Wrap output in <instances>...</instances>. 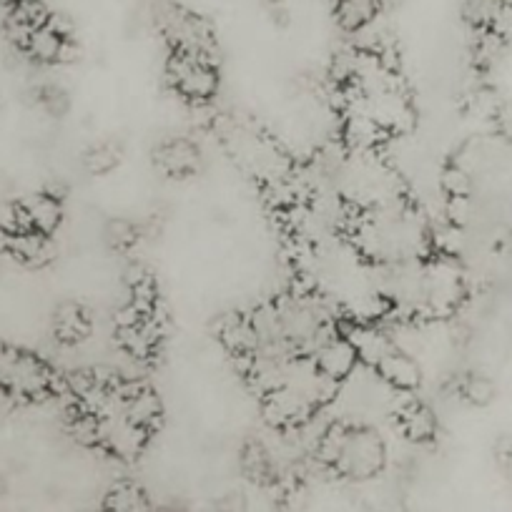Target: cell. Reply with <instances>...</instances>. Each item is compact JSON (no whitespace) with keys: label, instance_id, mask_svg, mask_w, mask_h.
I'll return each instance as SVG.
<instances>
[{"label":"cell","instance_id":"obj_22","mask_svg":"<svg viewBox=\"0 0 512 512\" xmlns=\"http://www.w3.org/2000/svg\"><path fill=\"white\" fill-rule=\"evenodd\" d=\"M241 470H244L256 485H264V482L272 480L274 462L267 447L259 445V442H249V445L244 447V452H241Z\"/></svg>","mask_w":512,"mask_h":512},{"label":"cell","instance_id":"obj_4","mask_svg":"<svg viewBox=\"0 0 512 512\" xmlns=\"http://www.w3.org/2000/svg\"><path fill=\"white\" fill-rule=\"evenodd\" d=\"M166 76H169L171 88L196 106L209 103L219 93V68H216V61H209V58L174 51V56L166 63Z\"/></svg>","mask_w":512,"mask_h":512},{"label":"cell","instance_id":"obj_32","mask_svg":"<svg viewBox=\"0 0 512 512\" xmlns=\"http://www.w3.org/2000/svg\"><path fill=\"white\" fill-rule=\"evenodd\" d=\"M11 246H13V236L8 234V231L0 229V256L11 254Z\"/></svg>","mask_w":512,"mask_h":512},{"label":"cell","instance_id":"obj_21","mask_svg":"<svg viewBox=\"0 0 512 512\" xmlns=\"http://www.w3.org/2000/svg\"><path fill=\"white\" fill-rule=\"evenodd\" d=\"M457 392H460L462 400L472 407H487L492 405L497 397L495 382H492L487 374H477V372L465 374V377L460 379V384H457Z\"/></svg>","mask_w":512,"mask_h":512},{"label":"cell","instance_id":"obj_12","mask_svg":"<svg viewBox=\"0 0 512 512\" xmlns=\"http://www.w3.org/2000/svg\"><path fill=\"white\" fill-rule=\"evenodd\" d=\"M154 161L161 174L184 179V176H194L201 169V149L194 141L176 136V139H169L161 146H156Z\"/></svg>","mask_w":512,"mask_h":512},{"label":"cell","instance_id":"obj_17","mask_svg":"<svg viewBox=\"0 0 512 512\" xmlns=\"http://www.w3.org/2000/svg\"><path fill=\"white\" fill-rule=\"evenodd\" d=\"M382 6L384 0H337L334 18H337L342 31L357 33L382 13Z\"/></svg>","mask_w":512,"mask_h":512},{"label":"cell","instance_id":"obj_1","mask_svg":"<svg viewBox=\"0 0 512 512\" xmlns=\"http://www.w3.org/2000/svg\"><path fill=\"white\" fill-rule=\"evenodd\" d=\"M0 390L16 400H46L56 392V374L38 354L0 342Z\"/></svg>","mask_w":512,"mask_h":512},{"label":"cell","instance_id":"obj_15","mask_svg":"<svg viewBox=\"0 0 512 512\" xmlns=\"http://www.w3.org/2000/svg\"><path fill=\"white\" fill-rule=\"evenodd\" d=\"M219 342L229 349L234 357L251 359L259 352V339H256L251 319L239 317V314H229L219 322Z\"/></svg>","mask_w":512,"mask_h":512},{"label":"cell","instance_id":"obj_27","mask_svg":"<svg viewBox=\"0 0 512 512\" xmlns=\"http://www.w3.org/2000/svg\"><path fill=\"white\" fill-rule=\"evenodd\" d=\"M11 18H16V21H21L23 26L36 31V28L46 26L48 18H51V11L43 6V0H21L18 6L11 8Z\"/></svg>","mask_w":512,"mask_h":512},{"label":"cell","instance_id":"obj_10","mask_svg":"<svg viewBox=\"0 0 512 512\" xmlns=\"http://www.w3.org/2000/svg\"><path fill=\"white\" fill-rule=\"evenodd\" d=\"M342 334L354 344V349H357L359 354V362H362L364 367L374 369L392 352V349H397L392 332H387V329L377 327V324L372 322H354L352 319V324H349Z\"/></svg>","mask_w":512,"mask_h":512},{"label":"cell","instance_id":"obj_16","mask_svg":"<svg viewBox=\"0 0 512 512\" xmlns=\"http://www.w3.org/2000/svg\"><path fill=\"white\" fill-rule=\"evenodd\" d=\"M21 204L23 209H26L33 231H41V234L51 236L53 231L61 226L63 221L61 196H53L48 194V191H41V194H31L28 199H23Z\"/></svg>","mask_w":512,"mask_h":512},{"label":"cell","instance_id":"obj_18","mask_svg":"<svg viewBox=\"0 0 512 512\" xmlns=\"http://www.w3.org/2000/svg\"><path fill=\"white\" fill-rule=\"evenodd\" d=\"M11 254L26 267H46L53 259V241L41 231H26V234L13 236Z\"/></svg>","mask_w":512,"mask_h":512},{"label":"cell","instance_id":"obj_20","mask_svg":"<svg viewBox=\"0 0 512 512\" xmlns=\"http://www.w3.org/2000/svg\"><path fill=\"white\" fill-rule=\"evenodd\" d=\"M63 41H66V38L58 36V33L46 23V26L36 28V31L31 33L26 53L36 63H46V66L48 63H58V53H61Z\"/></svg>","mask_w":512,"mask_h":512},{"label":"cell","instance_id":"obj_14","mask_svg":"<svg viewBox=\"0 0 512 512\" xmlns=\"http://www.w3.org/2000/svg\"><path fill=\"white\" fill-rule=\"evenodd\" d=\"M93 332V322L88 317L86 309L76 302L58 304L53 312V334L66 347H76V344L86 342Z\"/></svg>","mask_w":512,"mask_h":512},{"label":"cell","instance_id":"obj_36","mask_svg":"<svg viewBox=\"0 0 512 512\" xmlns=\"http://www.w3.org/2000/svg\"><path fill=\"white\" fill-rule=\"evenodd\" d=\"M101 512H118V510H108V507H103V510Z\"/></svg>","mask_w":512,"mask_h":512},{"label":"cell","instance_id":"obj_29","mask_svg":"<svg viewBox=\"0 0 512 512\" xmlns=\"http://www.w3.org/2000/svg\"><path fill=\"white\" fill-rule=\"evenodd\" d=\"M492 126H495V134L500 136L505 144L512 146V101H502L497 106L495 116H492Z\"/></svg>","mask_w":512,"mask_h":512},{"label":"cell","instance_id":"obj_19","mask_svg":"<svg viewBox=\"0 0 512 512\" xmlns=\"http://www.w3.org/2000/svg\"><path fill=\"white\" fill-rule=\"evenodd\" d=\"M103 507L118 512H151V500L144 492V487H139L136 482H116V485L108 490Z\"/></svg>","mask_w":512,"mask_h":512},{"label":"cell","instance_id":"obj_31","mask_svg":"<svg viewBox=\"0 0 512 512\" xmlns=\"http://www.w3.org/2000/svg\"><path fill=\"white\" fill-rule=\"evenodd\" d=\"M216 512H249V495L241 490H229L216 500Z\"/></svg>","mask_w":512,"mask_h":512},{"label":"cell","instance_id":"obj_3","mask_svg":"<svg viewBox=\"0 0 512 512\" xmlns=\"http://www.w3.org/2000/svg\"><path fill=\"white\" fill-rule=\"evenodd\" d=\"M387 457V445L372 427L349 425L334 472L344 480L367 482L382 475Z\"/></svg>","mask_w":512,"mask_h":512},{"label":"cell","instance_id":"obj_13","mask_svg":"<svg viewBox=\"0 0 512 512\" xmlns=\"http://www.w3.org/2000/svg\"><path fill=\"white\" fill-rule=\"evenodd\" d=\"M118 395H121L123 415L154 435L156 427L161 425V417H164V405H161L159 395L146 384H131L126 390H118Z\"/></svg>","mask_w":512,"mask_h":512},{"label":"cell","instance_id":"obj_2","mask_svg":"<svg viewBox=\"0 0 512 512\" xmlns=\"http://www.w3.org/2000/svg\"><path fill=\"white\" fill-rule=\"evenodd\" d=\"M467 299L465 272L455 256L435 254L425 262V314L427 317H455Z\"/></svg>","mask_w":512,"mask_h":512},{"label":"cell","instance_id":"obj_34","mask_svg":"<svg viewBox=\"0 0 512 512\" xmlns=\"http://www.w3.org/2000/svg\"><path fill=\"white\" fill-rule=\"evenodd\" d=\"M18 3H21V0H0V8H13L18 6Z\"/></svg>","mask_w":512,"mask_h":512},{"label":"cell","instance_id":"obj_8","mask_svg":"<svg viewBox=\"0 0 512 512\" xmlns=\"http://www.w3.org/2000/svg\"><path fill=\"white\" fill-rule=\"evenodd\" d=\"M314 367L337 384H344L359 369V354L354 344L342 332H332L317 349L312 352Z\"/></svg>","mask_w":512,"mask_h":512},{"label":"cell","instance_id":"obj_35","mask_svg":"<svg viewBox=\"0 0 512 512\" xmlns=\"http://www.w3.org/2000/svg\"><path fill=\"white\" fill-rule=\"evenodd\" d=\"M267 3H272V6H277V3H279V0H267Z\"/></svg>","mask_w":512,"mask_h":512},{"label":"cell","instance_id":"obj_9","mask_svg":"<svg viewBox=\"0 0 512 512\" xmlns=\"http://www.w3.org/2000/svg\"><path fill=\"white\" fill-rule=\"evenodd\" d=\"M395 422L400 435L405 440L415 442V445L432 442L437 437V430H440V420H437L435 410L425 402L412 400V397H407L395 407Z\"/></svg>","mask_w":512,"mask_h":512},{"label":"cell","instance_id":"obj_24","mask_svg":"<svg viewBox=\"0 0 512 512\" xmlns=\"http://www.w3.org/2000/svg\"><path fill=\"white\" fill-rule=\"evenodd\" d=\"M440 186L447 199H467L472 194V174H467L460 166L450 164L440 176Z\"/></svg>","mask_w":512,"mask_h":512},{"label":"cell","instance_id":"obj_30","mask_svg":"<svg viewBox=\"0 0 512 512\" xmlns=\"http://www.w3.org/2000/svg\"><path fill=\"white\" fill-rule=\"evenodd\" d=\"M490 31L495 36H500L502 41H510L512 38V0H502L500 8H497V16L492 21Z\"/></svg>","mask_w":512,"mask_h":512},{"label":"cell","instance_id":"obj_28","mask_svg":"<svg viewBox=\"0 0 512 512\" xmlns=\"http://www.w3.org/2000/svg\"><path fill=\"white\" fill-rule=\"evenodd\" d=\"M38 101H41L43 111H46L48 116H63V113L68 111V106H71V98H68V93L63 91L61 86L41 88Z\"/></svg>","mask_w":512,"mask_h":512},{"label":"cell","instance_id":"obj_25","mask_svg":"<svg viewBox=\"0 0 512 512\" xmlns=\"http://www.w3.org/2000/svg\"><path fill=\"white\" fill-rule=\"evenodd\" d=\"M502 0H465V21L472 28H480V31H490L492 21L497 16V8H500Z\"/></svg>","mask_w":512,"mask_h":512},{"label":"cell","instance_id":"obj_26","mask_svg":"<svg viewBox=\"0 0 512 512\" xmlns=\"http://www.w3.org/2000/svg\"><path fill=\"white\" fill-rule=\"evenodd\" d=\"M108 244L118 251H128L131 246L139 241V229H136L134 221L128 219H111L106 224V231H103Z\"/></svg>","mask_w":512,"mask_h":512},{"label":"cell","instance_id":"obj_23","mask_svg":"<svg viewBox=\"0 0 512 512\" xmlns=\"http://www.w3.org/2000/svg\"><path fill=\"white\" fill-rule=\"evenodd\" d=\"M121 164V146H116L113 141H103V144L91 146L83 156V166L91 176H106L111 174L116 166Z\"/></svg>","mask_w":512,"mask_h":512},{"label":"cell","instance_id":"obj_11","mask_svg":"<svg viewBox=\"0 0 512 512\" xmlns=\"http://www.w3.org/2000/svg\"><path fill=\"white\" fill-rule=\"evenodd\" d=\"M374 374H377L387 387H392L395 392H402V395L415 392L422 384V377H425L420 359L412 357L410 352H402V349H392V352L374 367Z\"/></svg>","mask_w":512,"mask_h":512},{"label":"cell","instance_id":"obj_6","mask_svg":"<svg viewBox=\"0 0 512 512\" xmlns=\"http://www.w3.org/2000/svg\"><path fill=\"white\" fill-rule=\"evenodd\" d=\"M359 103L390 136L407 134L415 126V108L400 86L377 93V96H359Z\"/></svg>","mask_w":512,"mask_h":512},{"label":"cell","instance_id":"obj_5","mask_svg":"<svg viewBox=\"0 0 512 512\" xmlns=\"http://www.w3.org/2000/svg\"><path fill=\"white\" fill-rule=\"evenodd\" d=\"M98 420H101V427H98V447L103 452H108L111 457H116V460H136L146 450V445H149L151 432L134 425L123 412H111V415L98 417Z\"/></svg>","mask_w":512,"mask_h":512},{"label":"cell","instance_id":"obj_7","mask_svg":"<svg viewBox=\"0 0 512 512\" xmlns=\"http://www.w3.org/2000/svg\"><path fill=\"white\" fill-rule=\"evenodd\" d=\"M262 412L274 427L279 430H297V427L307 425L314 415H319V407L314 405L309 397H304L302 392L284 384L279 390H272L264 395Z\"/></svg>","mask_w":512,"mask_h":512},{"label":"cell","instance_id":"obj_33","mask_svg":"<svg viewBox=\"0 0 512 512\" xmlns=\"http://www.w3.org/2000/svg\"><path fill=\"white\" fill-rule=\"evenodd\" d=\"M502 249H505V254L512 256V229L507 231V236H505V239H502Z\"/></svg>","mask_w":512,"mask_h":512}]
</instances>
